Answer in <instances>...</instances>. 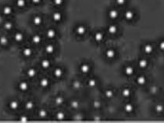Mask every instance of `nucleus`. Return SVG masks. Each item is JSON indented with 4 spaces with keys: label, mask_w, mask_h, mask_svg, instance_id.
I'll use <instances>...</instances> for the list:
<instances>
[{
    "label": "nucleus",
    "mask_w": 164,
    "mask_h": 123,
    "mask_svg": "<svg viewBox=\"0 0 164 123\" xmlns=\"http://www.w3.org/2000/svg\"><path fill=\"white\" fill-rule=\"evenodd\" d=\"M25 108H26V110H32V109H33L34 108V102L31 100H28V101H26V103H25Z\"/></svg>",
    "instance_id": "nucleus-32"
},
{
    "label": "nucleus",
    "mask_w": 164,
    "mask_h": 123,
    "mask_svg": "<svg viewBox=\"0 0 164 123\" xmlns=\"http://www.w3.org/2000/svg\"><path fill=\"white\" fill-rule=\"evenodd\" d=\"M9 43V38L7 36H0V46H3V47H5L7 46Z\"/></svg>",
    "instance_id": "nucleus-27"
},
{
    "label": "nucleus",
    "mask_w": 164,
    "mask_h": 123,
    "mask_svg": "<svg viewBox=\"0 0 164 123\" xmlns=\"http://www.w3.org/2000/svg\"><path fill=\"white\" fill-rule=\"evenodd\" d=\"M98 85V80L94 78H91L88 81V85L90 88H94L96 87Z\"/></svg>",
    "instance_id": "nucleus-33"
},
{
    "label": "nucleus",
    "mask_w": 164,
    "mask_h": 123,
    "mask_svg": "<svg viewBox=\"0 0 164 123\" xmlns=\"http://www.w3.org/2000/svg\"><path fill=\"white\" fill-rule=\"evenodd\" d=\"M37 74V71L36 70V69H34V68H29L28 69V70L26 71V75L30 78V79H33L34 77L36 76Z\"/></svg>",
    "instance_id": "nucleus-22"
},
{
    "label": "nucleus",
    "mask_w": 164,
    "mask_h": 123,
    "mask_svg": "<svg viewBox=\"0 0 164 123\" xmlns=\"http://www.w3.org/2000/svg\"><path fill=\"white\" fill-rule=\"evenodd\" d=\"M135 81H136V83H137L139 85H144L146 83L147 78H146L145 75H138V76H137Z\"/></svg>",
    "instance_id": "nucleus-17"
},
{
    "label": "nucleus",
    "mask_w": 164,
    "mask_h": 123,
    "mask_svg": "<svg viewBox=\"0 0 164 123\" xmlns=\"http://www.w3.org/2000/svg\"><path fill=\"white\" fill-rule=\"evenodd\" d=\"M64 99L62 96H60V95H58V96L55 98L54 102L57 105H61L64 103Z\"/></svg>",
    "instance_id": "nucleus-35"
},
{
    "label": "nucleus",
    "mask_w": 164,
    "mask_h": 123,
    "mask_svg": "<svg viewBox=\"0 0 164 123\" xmlns=\"http://www.w3.org/2000/svg\"><path fill=\"white\" fill-rule=\"evenodd\" d=\"M123 16H124V19L125 20L129 21V22L134 20V19L135 17V11L133 10V9H128L124 11Z\"/></svg>",
    "instance_id": "nucleus-1"
},
{
    "label": "nucleus",
    "mask_w": 164,
    "mask_h": 123,
    "mask_svg": "<svg viewBox=\"0 0 164 123\" xmlns=\"http://www.w3.org/2000/svg\"><path fill=\"white\" fill-rule=\"evenodd\" d=\"M115 1L116 5H118V6H123L127 3V0H115Z\"/></svg>",
    "instance_id": "nucleus-43"
},
{
    "label": "nucleus",
    "mask_w": 164,
    "mask_h": 123,
    "mask_svg": "<svg viewBox=\"0 0 164 123\" xmlns=\"http://www.w3.org/2000/svg\"><path fill=\"white\" fill-rule=\"evenodd\" d=\"M23 56L26 58H29L33 55V49L29 47H26L23 49Z\"/></svg>",
    "instance_id": "nucleus-23"
},
{
    "label": "nucleus",
    "mask_w": 164,
    "mask_h": 123,
    "mask_svg": "<svg viewBox=\"0 0 164 123\" xmlns=\"http://www.w3.org/2000/svg\"><path fill=\"white\" fill-rule=\"evenodd\" d=\"M55 51V46L53 44H47V46H45V52L47 54H53Z\"/></svg>",
    "instance_id": "nucleus-29"
},
{
    "label": "nucleus",
    "mask_w": 164,
    "mask_h": 123,
    "mask_svg": "<svg viewBox=\"0 0 164 123\" xmlns=\"http://www.w3.org/2000/svg\"><path fill=\"white\" fill-rule=\"evenodd\" d=\"M24 35L22 32H16L13 35V38L16 42H21L23 40Z\"/></svg>",
    "instance_id": "nucleus-18"
},
{
    "label": "nucleus",
    "mask_w": 164,
    "mask_h": 123,
    "mask_svg": "<svg viewBox=\"0 0 164 123\" xmlns=\"http://www.w3.org/2000/svg\"><path fill=\"white\" fill-rule=\"evenodd\" d=\"M63 14L60 12H54L52 14V19L55 22H60L63 19Z\"/></svg>",
    "instance_id": "nucleus-7"
},
{
    "label": "nucleus",
    "mask_w": 164,
    "mask_h": 123,
    "mask_svg": "<svg viewBox=\"0 0 164 123\" xmlns=\"http://www.w3.org/2000/svg\"><path fill=\"white\" fill-rule=\"evenodd\" d=\"M16 7L19 9H23L26 5V0H16Z\"/></svg>",
    "instance_id": "nucleus-30"
},
{
    "label": "nucleus",
    "mask_w": 164,
    "mask_h": 123,
    "mask_svg": "<svg viewBox=\"0 0 164 123\" xmlns=\"http://www.w3.org/2000/svg\"><path fill=\"white\" fill-rule=\"evenodd\" d=\"M39 85L42 88H47L50 85V80L48 78H42L41 79L39 80Z\"/></svg>",
    "instance_id": "nucleus-24"
},
{
    "label": "nucleus",
    "mask_w": 164,
    "mask_h": 123,
    "mask_svg": "<svg viewBox=\"0 0 164 123\" xmlns=\"http://www.w3.org/2000/svg\"><path fill=\"white\" fill-rule=\"evenodd\" d=\"M132 95V90L129 89V88L125 87L123 88L122 90V95L124 98H129Z\"/></svg>",
    "instance_id": "nucleus-26"
},
{
    "label": "nucleus",
    "mask_w": 164,
    "mask_h": 123,
    "mask_svg": "<svg viewBox=\"0 0 164 123\" xmlns=\"http://www.w3.org/2000/svg\"><path fill=\"white\" fill-rule=\"evenodd\" d=\"M124 111H125L126 113H132L135 109V107H134V105L132 104V103H125L124 105Z\"/></svg>",
    "instance_id": "nucleus-19"
},
{
    "label": "nucleus",
    "mask_w": 164,
    "mask_h": 123,
    "mask_svg": "<svg viewBox=\"0 0 164 123\" xmlns=\"http://www.w3.org/2000/svg\"><path fill=\"white\" fill-rule=\"evenodd\" d=\"M0 23H2V24H3V18H2V15H0Z\"/></svg>",
    "instance_id": "nucleus-47"
},
{
    "label": "nucleus",
    "mask_w": 164,
    "mask_h": 123,
    "mask_svg": "<svg viewBox=\"0 0 164 123\" xmlns=\"http://www.w3.org/2000/svg\"><path fill=\"white\" fill-rule=\"evenodd\" d=\"M92 106L95 109H98V108L102 107V102L100 101H98V100H94V101H93V102H92Z\"/></svg>",
    "instance_id": "nucleus-39"
},
{
    "label": "nucleus",
    "mask_w": 164,
    "mask_h": 123,
    "mask_svg": "<svg viewBox=\"0 0 164 123\" xmlns=\"http://www.w3.org/2000/svg\"><path fill=\"white\" fill-rule=\"evenodd\" d=\"M38 115H39V117L40 118H45L47 116V111L44 108H42L39 111Z\"/></svg>",
    "instance_id": "nucleus-37"
},
{
    "label": "nucleus",
    "mask_w": 164,
    "mask_h": 123,
    "mask_svg": "<svg viewBox=\"0 0 164 123\" xmlns=\"http://www.w3.org/2000/svg\"><path fill=\"white\" fill-rule=\"evenodd\" d=\"M64 3V0H53L54 5H56V6H58V7L62 6Z\"/></svg>",
    "instance_id": "nucleus-41"
},
{
    "label": "nucleus",
    "mask_w": 164,
    "mask_h": 123,
    "mask_svg": "<svg viewBox=\"0 0 164 123\" xmlns=\"http://www.w3.org/2000/svg\"><path fill=\"white\" fill-rule=\"evenodd\" d=\"M155 111L157 113H162L164 111L163 105H162V104H157L155 106Z\"/></svg>",
    "instance_id": "nucleus-40"
},
{
    "label": "nucleus",
    "mask_w": 164,
    "mask_h": 123,
    "mask_svg": "<svg viewBox=\"0 0 164 123\" xmlns=\"http://www.w3.org/2000/svg\"><path fill=\"white\" fill-rule=\"evenodd\" d=\"M42 37L38 34H35L32 36V42L35 45H39L41 43Z\"/></svg>",
    "instance_id": "nucleus-25"
},
{
    "label": "nucleus",
    "mask_w": 164,
    "mask_h": 123,
    "mask_svg": "<svg viewBox=\"0 0 164 123\" xmlns=\"http://www.w3.org/2000/svg\"><path fill=\"white\" fill-rule=\"evenodd\" d=\"M72 87L73 89L76 90L80 89L81 88V83L80 81H78V80H75V81H74L73 83H72Z\"/></svg>",
    "instance_id": "nucleus-38"
},
{
    "label": "nucleus",
    "mask_w": 164,
    "mask_h": 123,
    "mask_svg": "<svg viewBox=\"0 0 164 123\" xmlns=\"http://www.w3.org/2000/svg\"><path fill=\"white\" fill-rule=\"evenodd\" d=\"M1 13L4 16H9V15H13V8L9 5H3L1 9Z\"/></svg>",
    "instance_id": "nucleus-2"
},
{
    "label": "nucleus",
    "mask_w": 164,
    "mask_h": 123,
    "mask_svg": "<svg viewBox=\"0 0 164 123\" xmlns=\"http://www.w3.org/2000/svg\"><path fill=\"white\" fill-rule=\"evenodd\" d=\"M29 85L28 84V82L26 81H21L18 85L19 89L20 90L21 92H26L27 90L29 89Z\"/></svg>",
    "instance_id": "nucleus-10"
},
{
    "label": "nucleus",
    "mask_w": 164,
    "mask_h": 123,
    "mask_svg": "<svg viewBox=\"0 0 164 123\" xmlns=\"http://www.w3.org/2000/svg\"><path fill=\"white\" fill-rule=\"evenodd\" d=\"M80 71L82 74H88L91 71V65L88 63H82L80 65Z\"/></svg>",
    "instance_id": "nucleus-5"
},
{
    "label": "nucleus",
    "mask_w": 164,
    "mask_h": 123,
    "mask_svg": "<svg viewBox=\"0 0 164 123\" xmlns=\"http://www.w3.org/2000/svg\"><path fill=\"white\" fill-rule=\"evenodd\" d=\"M46 36L50 39H53L57 36V31L54 28H48L46 32Z\"/></svg>",
    "instance_id": "nucleus-13"
},
{
    "label": "nucleus",
    "mask_w": 164,
    "mask_h": 123,
    "mask_svg": "<svg viewBox=\"0 0 164 123\" xmlns=\"http://www.w3.org/2000/svg\"><path fill=\"white\" fill-rule=\"evenodd\" d=\"M104 37V33L102 32V31H97L94 35V41L97 42H101L102 41H103Z\"/></svg>",
    "instance_id": "nucleus-8"
},
{
    "label": "nucleus",
    "mask_w": 164,
    "mask_h": 123,
    "mask_svg": "<svg viewBox=\"0 0 164 123\" xmlns=\"http://www.w3.org/2000/svg\"><path fill=\"white\" fill-rule=\"evenodd\" d=\"M2 25H3V28L6 31H11L13 28V26H14V24H13V22L9 20L4 21Z\"/></svg>",
    "instance_id": "nucleus-11"
},
{
    "label": "nucleus",
    "mask_w": 164,
    "mask_h": 123,
    "mask_svg": "<svg viewBox=\"0 0 164 123\" xmlns=\"http://www.w3.org/2000/svg\"><path fill=\"white\" fill-rule=\"evenodd\" d=\"M154 50L153 46L152 44L146 43L143 46V52L147 55H150V54L153 53V52Z\"/></svg>",
    "instance_id": "nucleus-15"
},
{
    "label": "nucleus",
    "mask_w": 164,
    "mask_h": 123,
    "mask_svg": "<svg viewBox=\"0 0 164 123\" xmlns=\"http://www.w3.org/2000/svg\"><path fill=\"white\" fill-rule=\"evenodd\" d=\"M104 95L107 99H112L114 96V91L111 89H108L104 91Z\"/></svg>",
    "instance_id": "nucleus-34"
},
{
    "label": "nucleus",
    "mask_w": 164,
    "mask_h": 123,
    "mask_svg": "<svg viewBox=\"0 0 164 123\" xmlns=\"http://www.w3.org/2000/svg\"><path fill=\"white\" fill-rule=\"evenodd\" d=\"M53 74H54V76L57 79H60L64 75V70H63L62 68L60 67H57L54 69V72H53Z\"/></svg>",
    "instance_id": "nucleus-9"
},
{
    "label": "nucleus",
    "mask_w": 164,
    "mask_h": 123,
    "mask_svg": "<svg viewBox=\"0 0 164 123\" xmlns=\"http://www.w3.org/2000/svg\"><path fill=\"white\" fill-rule=\"evenodd\" d=\"M86 32H87L86 26H84V25H82V24L77 26V27H76L75 28V32L77 33V35H78V36H84V34L86 33Z\"/></svg>",
    "instance_id": "nucleus-4"
},
{
    "label": "nucleus",
    "mask_w": 164,
    "mask_h": 123,
    "mask_svg": "<svg viewBox=\"0 0 164 123\" xmlns=\"http://www.w3.org/2000/svg\"><path fill=\"white\" fill-rule=\"evenodd\" d=\"M105 56L107 59H112L116 56V52L113 49H108L105 51Z\"/></svg>",
    "instance_id": "nucleus-12"
},
{
    "label": "nucleus",
    "mask_w": 164,
    "mask_h": 123,
    "mask_svg": "<svg viewBox=\"0 0 164 123\" xmlns=\"http://www.w3.org/2000/svg\"><path fill=\"white\" fill-rule=\"evenodd\" d=\"M50 65H51V62H50L49 59H43L41 62H40V65H41V67L44 69H49L50 67Z\"/></svg>",
    "instance_id": "nucleus-28"
},
{
    "label": "nucleus",
    "mask_w": 164,
    "mask_h": 123,
    "mask_svg": "<svg viewBox=\"0 0 164 123\" xmlns=\"http://www.w3.org/2000/svg\"><path fill=\"white\" fill-rule=\"evenodd\" d=\"M19 106V103L17 100L13 99L11 100L10 102H9V108H10L11 110L16 111L18 109Z\"/></svg>",
    "instance_id": "nucleus-14"
},
{
    "label": "nucleus",
    "mask_w": 164,
    "mask_h": 123,
    "mask_svg": "<svg viewBox=\"0 0 164 123\" xmlns=\"http://www.w3.org/2000/svg\"><path fill=\"white\" fill-rule=\"evenodd\" d=\"M84 116L81 113H77L75 115H74V119L75 121H81L83 120Z\"/></svg>",
    "instance_id": "nucleus-42"
},
{
    "label": "nucleus",
    "mask_w": 164,
    "mask_h": 123,
    "mask_svg": "<svg viewBox=\"0 0 164 123\" xmlns=\"http://www.w3.org/2000/svg\"><path fill=\"white\" fill-rule=\"evenodd\" d=\"M134 72H135V69L132 65H127L124 69V73L127 76H132L134 74Z\"/></svg>",
    "instance_id": "nucleus-16"
},
{
    "label": "nucleus",
    "mask_w": 164,
    "mask_h": 123,
    "mask_svg": "<svg viewBox=\"0 0 164 123\" xmlns=\"http://www.w3.org/2000/svg\"><path fill=\"white\" fill-rule=\"evenodd\" d=\"M159 48L161 51H164V40H162V41L159 42Z\"/></svg>",
    "instance_id": "nucleus-45"
},
{
    "label": "nucleus",
    "mask_w": 164,
    "mask_h": 123,
    "mask_svg": "<svg viewBox=\"0 0 164 123\" xmlns=\"http://www.w3.org/2000/svg\"><path fill=\"white\" fill-rule=\"evenodd\" d=\"M19 120L22 122H28L29 121V118H28V116H26L25 115H22L19 116Z\"/></svg>",
    "instance_id": "nucleus-44"
},
{
    "label": "nucleus",
    "mask_w": 164,
    "mask_h": 123,
    "mask_svg": "<svg viewBox=\"0 0 164 123\" xmlns=\"http://www.w3.org/2000/svg\"><path fill=\"white\" fill-rule=\"evenodd\" d=\"M43 18H42V16L40 15H35L33 18V24L34 26H39L41 25L42 23H43Z\"/></svg>",
    "instance_id": "nucleus-20"
},
{
    "label": "nucleus",
    "mask_w": 164,
    "mask_h": 123,
    "mask_svg": "<svg viewBox=\"0 0 164 123\" xmlns=\"http://www.w3.org/2000/svg\"><path fill=\"white\" fill-rule=\"evenodd\" d=\"M70 106L73 109H78L79 106H80V103L78 102V100H72L71 102H70Z\"/></svg>",
    "instance_id": "nucleus-36"
},
{
    "label": "nucleus",
    "mask_w": 164,
    "mask_h": 123,
    "mask_svg": "<svg viewBox=\"0 0 164 123\" xmlns=\"http://www.w3.org/2000/svg\"><path fill=\"white\" fill-rule=\"evenodd\" d=\"M56 118L59 121H63L66 118V115L65 113L62 112V111H59L58 112L56 113V115H55Z\"/></svg>",
    "instance_id": "nucleus-31"
},
{
    "label": "nucleus",
    "mask_w": 164,
    "mask_h": 123,
    "mask_svg": "<svg viewBox=\"0 0 164 123\" xmlns=\"http://www.w3.org/2000/svg\"><path fill=\"white\" fill-rule=\"evenodd\" d=\"M30 1L33 5H39V3H41L42 2V0H30Z\"/></svg>",
    "instance_id": "nucleus-46"
},
{
    "label": "nucleus",
    "mask_w": 164,
    "mask_h": 123,
    "mask_svg": "<svg viewBox=\"0 0 164 123\" xmlns=\"http://www.w3.org/2000/svg\"><path fill=\"white\" fill-rule=\"evenodd\" d=\"M107 31H108V32L110 35H115L118 32V27L115 24H111V25L108 26Z\"/></svg>",
    "instance_id": "nucleus-6"
},
{
    "label": "nucleus",
    "mask_w": 164,
    "mask_h": 123,
    "mask_svg": "<svg viewBox=\"0 0 164 123\" xmlns=\"http://www.w3.org/2000/svg\"><path fill=\"white\" fill-rule=\"evenodd\" d=\"M120 15L119 11L117 9H111L108 12V16L110 19L112 20H116L118 19Z\"/></svg>",
    "instance_id": "nucleus-3"
},
{
    "label": "nucleus",
    "mask_w": 164,
    "mask_h": 123,
    "mask_svg": "<svg viewBox=\"0 0 164 123\" xmlns=\"http://www.w3.org/2000/svg\"><path fill=\"white\" fill-rule=\"evenodd\" d=\"M138 64H139V66L140 67L141 69H146L149 65V61L146 59L143 58V59H140L139 60Z\"/></svg>",
    "instance_id": "nucleus-21"
}]
</instances>
